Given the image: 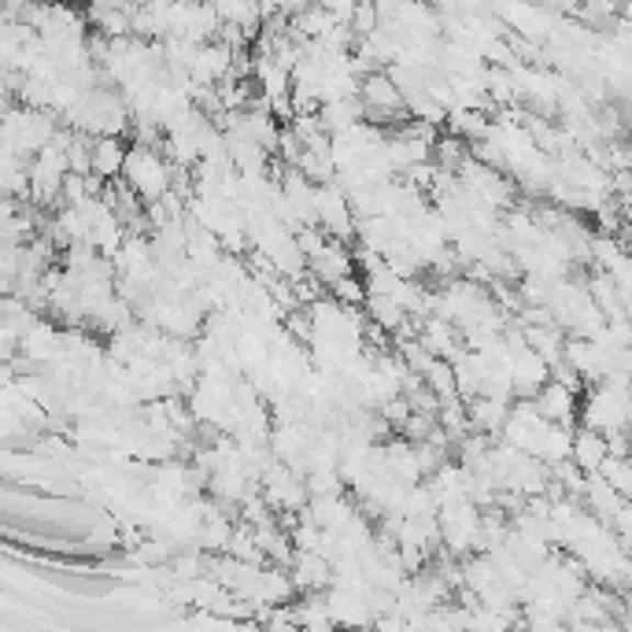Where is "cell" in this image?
Masks as SVG:
<instances>
[{
	"label": "cell",
	"instance_id": "obj_1",
	"mask_svg": "<svg viewBox=\"0 0 632 632\" xmlns=\"http://www.w3.org/2000/svg\"><path fill=\"white\" fill-rule=\"evenodd\" d=\"M129 189H134L137 196H145L148 204H156V200H163L170 193V170L159 156H153L148 148H134V153L126 156V167H123Z\"/></svg>",
	"mask_w": 632,
	"mask_h": 632
},
{
	"label": "cell",
	"instance_id": "obj_2",
	"mask_svg": "<svg viewBox=\"0 0 632 632\" xmlns=\"http://www.w3.org/2000/svg\"><path fill=\"white\" fill-rule=\"evenodd\" d=\"M126 156H129V153H123V145H119L115 137H104V140H97V145L89 148V159H93V174L100 178V182H108V178L123 174Z\"/></svg>",
	"mask_w": 632,
	"mask_h": 632
}]
</instances>
